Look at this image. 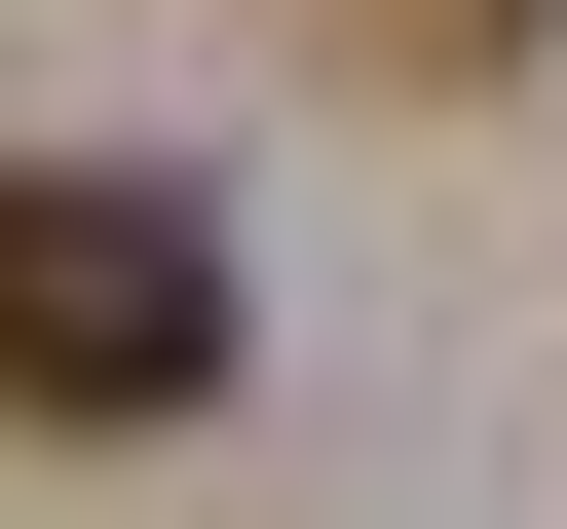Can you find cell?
<instances>
[{"mask_svg":"<svg viewBox=\"0 0 567 529\" xmlns=\"http://www.w3.org/2000/svg\"><path fill=\"white\" fill-rule=\"evenodd\" d=\"M416 39H529V0H416Z\"/></svg>","mask_w":567,"mask_h":529,"instance_id":"cell-2","label":"cell"},{"mask_svg":"<svg viewBox=\"0 0 567 529\" xmlns=\"http://www.w3.org/2000/svg\"><path fill=\"white\" fill-rule=\"evenodd\" d=\"M0 416H227V227L152 152H0Z\"/></svg>","mask_w":567,"mask_h":529,"instance_id":"cell-1","label":"cell"}]
</instances>
